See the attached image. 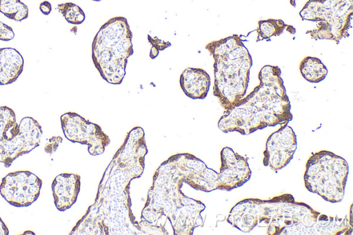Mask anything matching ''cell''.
<instances>
[{"mask_svg":"<svg viewBox=\"0 0 353 235\" xmlns=\"http://www.w3.org/2000/svg\"><path fill=\"white\" fill-rule=\"evenodd\" d=\"M227 221L243 232L256 225L268 227L271 235L335 234L338 227L337 217L322 214L286 194L267 201H241L231 210Z\"/></svg>","mask_w":353,"mask_h":235,"instance_id":"6da1fadb","label":"cell"},{"mask_svg":"<svg viewBox=\"0 0 353 235\" xmlns=\"http://www.w3.org/2000/svg\"><path fill=\"white\" fill-rule=\"evenodd\" d=\"M259 78L260 84L221 117L218 126L221 131L249 134L292 119L279 68L263 66Z\"/></svg>","mask_w":353,"mask_h":235,"instance_id":"7a4b0ae2","label":"cell"},{"mask_svg":"<svg viewBox=\"0 0 353 235\" xmlns=\"http://www.w3.org/2000/svg\"><path fill=\"white\" fill-rule=\"evenodd\" d=\"M214 59V94L227 110L245 96L252 60L244 44Z\"/></svg>","mask_w":353,"mask_h":235,"instance_id":"3957f363","label":"cell"},{"mask_svg":"<svg viewBox=\"0 0 353 235\" xmlns=\"http://www.w3.org/2000/svg\"><path fill=\"white\" fill-rule=\"evenodd\" d=\"M349 172L347 161L326 150L313 154L306 163L304 174L307 190L331 203L343 200Z\"/></svg>","mask_w":353,"mask_h":235,"instance_id":"277c9868","label":"cell"},{"mask_svg":"<svg viewBox=\"0 0 353 235\" xmlns=\"http://www.w3.org/2000/svg\"><path fill=\"white\" fill-rule=\"evenodd\" d=\"M41 135V127L35 119L26 116L18 124L13 110L0 106V162L5 167L38 147Z\"/></svg>","mask_w":353,"mask_h":235,"instance_id":"5b68a950","label":"cell"},{"mask_svg":"<svg viewBox=\"0 0 353 235\" xmlns=\"http://www.w3.org/2000/svg\"><path fill=\"white\" fill-rule=\"evenodd\" d=\"M61 124L65 136L73 143L86 144L92 155L102 154L110 139L101 127L91 123L75 112L61 116Z\"/></svg>","mask_w":353,"mask_h":235,"instance_id":"8992f818","label":"cell"},{"mask_svg":"<svg viewBox=\"0 0 353 235\" xmlns=\"http://www.w3.org/2000/svg\"><path fill=\"white\" fill-rule=\"evenodd\" d=\"M42 181L30 171H17L5 176L0 184V194L11 205L27 207L39 196Z\"/></svg>","mask_w":353,"mask_h":235,"instance_id":"52a82bcc","label":"cell"},{"mask_svg":"<svg viewBox=\"0 0 353 235\" xmlns=\"http://www.w3.org/2000/svg\"><path fill=\"white\" fill-rule=\"evenodd\" d=\"M296 135L287 124L283 125L268 139L263 152V164L277 172L286 166L296 150Z\"/></svg>","mask_w":353,"mask_h":235,"instance_id":"ba28073f","label":"cell"},{"mask_svg":"<svg viewBox=\"0 0 353 235\" xmlns=\"http://www.w3.org/2000/svg\"><path fill=\"white\" fill-rule=\"evenodd\" d=\"M221 158L217 189L230 191L243 185L250 178L251 170L246 158L228 147L222 149Z\"/></svg>","mask_w":353,"mask_h":235,"instance_id":"9c48e42d","label":"cell"},{"mask_svg":"<svg viewBox=\"0 0 353 235\" xmlns=\"http://www.w3.org/2000/svg\"><path fill=\"white\" fill-rule=\"evenodd\" d=\"M80 190V176L77 174L58 175L52 183L54 203L59 211L69 209L77 201Z\"/></svg>","mask_w":353,"mask_h":235,"instance_id":"30bf717a","label":"cell"},{"mask_svg":"<svg viewBox=\"0 0 353 235\" xmlns=\"http://www.w3.org/2000/svg\"><path fill=\"white\" fill-rule=\"evenodd\" d=\"M132 33L126 18L115 17L110 19L99 29L92 44V50L111 49L118 41Z\"/></svg>","mask_w":353,"mask_h":235,"instance_id":"8fae6325","label":"cell"},{"mask_svg":"<svg viewBox=\"0 0 353 235\" xmlns=\"http://www.w3.org/2000/svg\"><path fill=\"white\" fill-rule=\"evenodd\" d=\"M180 86L185 94L192 99H203L210 86V77L199 68H187L180 75Z\"/></svg>","mask_w":353,"mask_h":235,"instance_id":"7c38bea8","label":"cell"},{"mask_svg":"<svg viewBox=\"0 0 353 235\" xmlns=\"http://www.w3.org/2000/svg\"><path fill=\"white\" fill-rule=\"evenodd\" d=\"M23 68V59L14 48H0V85L14 83Z\"/></svg>","mask_w":353,"mask_h":235,"instance_id":"4fadbf2b","label":"cell"},{"mask_svg":"<svg viewBox=\"0 0 353 235\" xmlns=\"http://www.w3.org/2000/svg\"><path fill=\"white\" fill-rule=\"evenodd\" d=\"M303 77L310 83H319L327 74V69L323 62L314 57H305L299 64Z\"/></svg>","mask_w":353,"mask_h":235,"instance_id":"5bb4252c","label":"cell"},{"mask_svg":"<svg viewBox=\"0 0 353 235\" xmlns=\"http://www.w3.org/2000/svg\"><path fill=\"white\" fill-rule=\"evenodd\" d=\"M126 59L113 58L97 68L101 77L112 84H120L125 74Z\"/></svg>","mask_w":353,"mask_h":235,"instance_id":"9a60e30c","label":"cell"},{"mask_svg":"<svg viewBox=\"0 0 353 235\" xmlns=\"http://www.w3.org/2000/svg\"><path fill=\"white\" fill-rule=\"evenodd\" d=\"M0 12L17 21L26 19L28 16L27 6L20 0H0Z\"/></svg>","mask_w":353,"mask_h":235,"instance_id":"2e32d148","label":"cell"},{"mask_svg":"<svg viewBox=\"0 0 353 235\" xmlns=\"http://www.w3.org/2000/svg\"><path fill=\"white\" fill-rule=\"evenodd\" d=\"M241 44L243 43L240 37L234 34L218 41H212L206 45L205 48L212 55L213 58H216L228 53Z\"/></svg>","mask_w":353,"mask_h":235,"instance_id":"e0dca14e","label":"cell"},{"mask_svg":"<svg viewBox=\"0 0 353 235\" xmlns=\"http://www.w3.org/2000/svg\"><path fill=\"white\" fill-rule=\"evenodd\" d=\"M285 26L281 20L268 19L259 21L256 41L268 40L272 36L280 35Z\"/></svg>","mask_w":353,"mask_h":235,"instance_id":"ac0fdd59","label":"cell"},{"mask_svg":"<svg viewBox=\"0 0 353 235\" xmlns=\"http://www.w3.org/2000/svg\"><path fill=\"white\" fill-rule=\"evenodd\" d=\"M57 9L63 14L65 19L71 24L79 25L85 21L84 12L74 3H59L57 6Z\"/></svg>","mask_w":353,"mask_h":235,"instance_id":"d6986e66","label":"cell"},{"mask_svg":"<svg viewBox=\"0 0 353 235\" xmlns=\"http://www.w3.org/2000/svg\"><path fill=\"white\" fill-rule=\"evenodd\" d=\"M132 35L125 37L111 48L114 58L128 59L132 55Z\"/></svg>","mask_w":353,"mask_h":235,"instance_id":"ffe728a7","label":"cell"},{"mask_svg":"<svg viewBox=\"0 0 353 235\" xmlns=\"http://www.w3.org/2000/svg\"><path fill=\"white\" fill-rule=\"evenodd\" d=\"M14 37L12 29L0 21V40L10 41Z\"/></svg>","mask_w":353,"mask_h":235,"instance_id":"44dd1931","label":"cell"},{"mask_svg":"<svg viewBox=\"0 0 353 235\" xmlns=\"http://www.w3.org/2000/svg\"><path fill=\"white\" fill-rule=\"evenodd\" d=\"M148 39L152 46L154 47L159 51L163 50L171 45L169 41L161 40L157 37H151L150 35H148Z\"/></svg>","mask_w":353,"mask_h":235,"instance_id":"7402d4cb","label":"cell"},{"mask_svg":"<svg viewBox=\"0 0 353 235\" xmlns=\"http://www.w3.org/2000/svg\"><path fill=\"white\" fill-rule=\"evenodd\" d=\"M62 138L60 136H53L49 139V143L44 147L45 152L51 154L56 151L59 143L61 142Z\"/></svg>","mask_w":353,"mask_h":235,"instance_id":"603a6c76","label":"cell"},{"mask_svg":"<svg viewBox=\"0 0 353 235\" xmlns=\"http://www.w3.org/2000/svg\"><path fill=\"white\" fill-rule=\"evenodd\" d=\"M39 9L43 14L48 15L52 11V6L50 2L44 1L40 3Z\"/></svg>","mask_w":353,"mask_h":235,"instance_id":"cb8c5ba5","label":"cell"},{"mask_svg":"<svg viewBox=\"0 0 353 235\" xmlns=\"http://www.w3.org/2000/svg\"><path fill=\"white\" fill-rule=\"evenodd\" d=\"M9 234V230L0 217V235H8Z\"/></svg>","mask_w":353,"mask_h":235,"instance_id":"d4e9b609","label":"cell"},{"mask_svg":"<svg viewBox=\"0 0 353 235\" xmlns=\"http://www.w3.org/2000/svg\"><path fill=\"white\" fill-rule=\"evenodd\" d=\"M159 51L154 47L152 46L150 52V57L151 59L156 58L159 54Z\"/></svg>","mask_w":353,"mask_h":235,"instance_id":"484cf974","label":"cell"},{"mask_svg":"<svg viewBox=\"0 0 353 235\" xmlns=\"http://www.w3.org/2000/svg\"><path fill=\"white\" fill-rule=\"evenodd\" d=\"M92 1H100L101 0H92Z\"/></svg>","mask_w":353,"mask_h":235,"instance_id":"4316f807","label":"cell"}]
</instances>
